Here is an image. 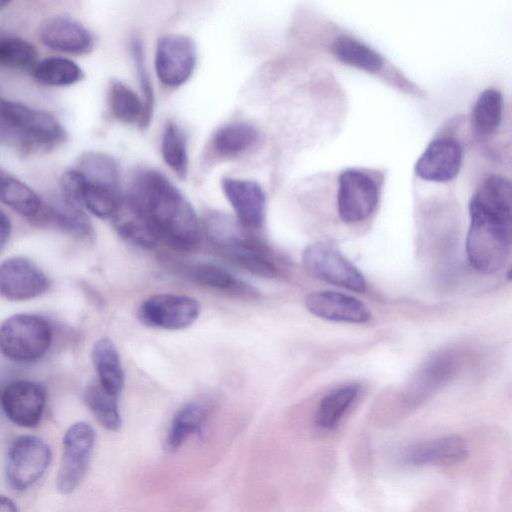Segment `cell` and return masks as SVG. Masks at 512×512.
I'll use <instances>...</instances> for the list:
<instances>
[{
  "mask_svg": "<svg viewBox=\"0 0 512 512\" xmlns=\"http://www.w3.org/2000/svg\"><path fill=\"white\" fill-rule=\"evenodd\" d=\"M84 399L98 422L108 430L116 431L121 426L117 396L106 391L100 384L87 387Z\"/></svg>",
  "mask_w": 512,
  "mask_h": 512,
  "instance_id": "obj_33",
  "label": "cell"
},
{
  "mask_svg": "<svg viewBox=\"0 0 512 512\" xmlns=\"http://www.w3.org/2000/svg\"><path fill=\"white\" fill-rule=\"evenodd\" d=\"M51 461V450L40 438L22 435L10 446L6 462V479L17 491L35 484L45 473Z\"/></svg>",
  "mask_w": 512,
  "mask_h": 512,
  "instance_id": "obj_5",
  "label": "cell"
},
{
  "mask_svg": "<svg viewBox=\"0 0 512 512\" xmlns=\"http://www.w3.org/2000/svg\"><path fill=\"white\" fill-rule=\"evenodd\" d=\"M95 443L94 429L85 422L71 425L63 437V453L56 486L63 494L74 491L83 480Z\"/></svg>",
  "mask_w": 512,
  "mask_h": 512,
  "instance_id": "obj_7",
  "label": "cell"
},
{
  "mask_svg": "<svg viewBox=\"0 0 512 512\" xmlns=\"http://www.w3.org/2000/svg\"><path fill=\"white\" fill-rule=\"evenodd\" d=\"M37 58V50L27 40L0 32V66L12 69H25L32 66Z\"/></svg>",
  "mask_w": 512,
  "mask_h": 512,
  "instance_id": "obj_35",
  "label": "cell"
},
{
  "mask_svg": "<svg viewBox=\"0 0 512 512\" xmlns=\"http://www.w3.org/2000/svg\"><path fill=\"white\" fill-rule=\"evenodd\" d=\"M194 42L181 34H166L156 45L155 70L161 83L169 87L184 84L196 65Z\"/></svg>",
  "mask_w": 512,
  "mask_h": 512,
  "instance_id": "obj_10",
  "label": "cell"
},
{
  "mask_svg": "<svg viewBox=\"0 0 512 512\" xmlns=\"http://www.w3.org/2000/svg\"><path fill=\"white\" fill-rule=\"evenodd\" d=\"M226 256L245 270L258 276L274 277L277 275L276 266L263 251L261 244L230 252Z\"/></svg>",
  "mask_w": 512,
  "mask_h": 512,
  "instance_id": "obj_37",
  "label": "cell"
},
{
  "mask_svg": "<svg viewBox=\"0 0 512 512\" xmlns=\"http://www.w3.org/2000/svg\"><path fill=\"white\" fill-rule=\"evenodd\" d=\"M92 360L99 384L109 393L118 396L124 387V371L115 344L109 338L99 339L93 346Z\"/></svg>",
  "mask_w": 512,
  "mask_h": 512,
  "instance_id": "obj_20",
  "label": "cell"
},
{
  "mask_svg": "<svg viewBox=\"0 0 512 512\" xmlns=\"http://www.w3.org/2000/svg\"><path fill=\"white\" fill-rule=\"evenodd\" d=\"M49 287V280L33 262L12 257L0 264V294L14 301L35 298Z\"/></svg>",
  "mask_w": 512,
  "mask_h": 512,
  "instance_id": "obj_12",
  "label": "cell"
},
{
  "mask_svg": "<svg viewBox=\"0 0 512 512\" xmlns=\"http://www.w3.org/2000/svg\"><path fill=\"white\" fill-rule=\"evenodd\" d=\"M258 137V130L252 124L243 121L231 122L215 132L212 144L219 155L233 157L248 151Z\"/></svg>",
  "mask_w": 512,
  "mask_h": 512,
  "instance_id": "obj_24",
  "label": "cell"
},
{
  "mask_svg": "<svg viewBox=\"0 0 512 512\" xmlns=\"http://www.w3.org/2000/svg\"><path fill=\"white\" fill-rule=\"evenodd\" d=\"M108 105L111 114L123 123L141 122L143 102L139 96L125 83L112 80L108 88Z\"/></svg>",
  "mask_w": 512,
  "mask_h": 512,
  "instance_id": "obj_30",
  "label": "cell"
},
{
  "mask_svg": "<svg viewBox=\"0 0 512 512\" xmlns=\"http://www.w3.org/2000/svg\"><path fill=\"white\" fill-rule=\"evenodd\" d=\"M46 403L44 387L34 381L18 380L5 387L1 394V406L5 415L21 427L39 424Z\"/></svg>",
  "mask_w": 512,
  "mask_h": 512,
  "instance_id": "obj_11",
  "label": "cell"
},
{
  "mask_svg": "<svg viewBox=\"0 0 512 512\" xmlns=\"http://www.w3.org/2000/svg\"><path fill=\"white\" fill-rule=\"evenodd\" d=\"M210 411V405L204 402H190L183 406L171 422L165 439L166 450L173 452L189 436L200 433Z\"/></svg>",
  "mask_w": 512,
  "mask_h": 512,
  "instance_id": "obj_21",
  "label": "cell"
},
{
  "mask_svg": "<svg viewBox=\"0 0 512 512\" xmlns=\"http://www.w3.org/2000/svg\"><path fill=\"white\" fill-rule=\"evenodd\" d=\"M357 384H346L326 394L315 412V424L323 430L334 429L352 406L359 394Z\"/></svg>",
  "mask_w": 512,
  "mask_h": 512,
  "instance_id": "obj_23",
  "label": "cell"
},
{
  "mask_svg": "<svg viewBox=\"0 0 512 512\" xmlns=\"http://www.w3.org/2000/svg\"><path fill=\"white\" fill-rule=\"evenodd\" d=\"M455 355L441 353L429 362L415 375L408 390V397L411 401L423 399L436 389L442 382L453 373L457 365Z\"/></svg>",
  "mask_w": 512,
  "mask_h": 512,
  "instance_id": "obj_22",
  "label": "cell"
},
{
  "mask_svg": "<svg viewBox=\"0 0 512 512\" xmlns=\"http://www.w3.org/2000/svg\"><path fill=\"white\" fill-rule=\"evenodd\" d=\"M0 512H18V509L10 498L0 495Z\"/></svg>",
  "mask_w": 512,
  "mask_h": 512,
  "instance_id": "obj_40",
  "label": "cell"
},
{
  "mask_svg": "<svg viewBox=\"0 0 512 512\" xmlns=\"http://www.w3.org/2000/svg\"><path fill=\"white\" fill-rule=\"evenodd\" d=\"M10 2L6 0H0V10L6 7Z\"/></svg>",
  "mask_w": 512,
  "mask_h": 512,
  "instance_id": "obj_42",
  "label": "cell"
},
{
  "mask_svg": "<svg viewBox=\"0 0 512 512\" xmlns=\"http://www.w3.org/2000/svg\"><path fill=\"white\" fill-rule=\"evenodd\" d=\"M0 128L28 148L49 149L65 138L63 126L52 114L2 98Z\"/></svg>",
  "mask_w": 512,
  "mask_h": 512,
  "instance_id": "obj_3",
  "label": "cell"
},
{
  "mask_svg": "<svg viewBox=\"0 0 512 512\" xmlns=\"http://www.w3.org/2000/svg\"><path fill=\"white\" fill-rule=\"evenodd\" d=\"M307 310L322 319L365 323L371 319L368 307L357 298L330 290L315 291L305 299Z\"/></svg>",
  "mask_w": 512,
  "mask_h": 512,
  "instance_id": "obj_15",
  "label": "cell"
},
{
  "mask_svg": "<svg viewBox=\"0 0 512 512\" xmlns=\"http://www.w3.org/2000/svg\"><path fill=\"white\" fill-rule=\"evenodd\" d=\"M303 263L312 274L333 285L355 292H363L366 288L360 271L329 244L308 246L303 252Z\"/></svg>",
  "mask_w": 512,
  "mask_h": 512,
  "instance_id": "obj_9",
  "label": "cell"
},
{
  "mask_svg": "<svg viewBox=\"0 0 512 512\" xmlns=\"http://www.w3.org/2000/svg\"><path fill=\"white\" fill-rule=\"evenodd\" d=\"M41 42L48 48L68 54L82 55L93 47L90 31L81 23L66 16H53L39 27Z\"/></svg>",
  "mask_w": 512,
  "mask_h": 512,
  "instance_id": "obj_14",
  "label": "cell"
},
{
  "mask_svg": "<svg viewBox=\"0 0 512 512\" xmlns=\"http://www.w3.org/2000/svg\"><path fill=\"white\" fill-rule=\"evenodd\" d=\"M121 196L120 191L91 184L84 178L81 205L99 218H111Z\"/></svg>",
  "mask_w": 512,
  "mask_h": 512,
  "instance_id": "obj_36",
  "label": "cell"
},
{
  "mask_svg": "<svg viewBox=\"0 0 512 512\" xmlns=\"http://www.w3.org/2000/svg\"><path fill=\"white\" fill-rule=\"evenodd\" d=\"M200 313L201 305L196 299L162 293L144 300L138 307L137 317L148 327L181 330L192 325Z\"/></svg>",
  "mask_w": 512,
  "mask_h": 512,
  "instance_id": "obj_6",
  "label": "cell"
},
{
  "mask_svg": "<svg viewBox=\"0 0 512 512\" xmlns=\"http://www.w3.org/2000/svg\"><path fill=\"white\" fill-rule=\"evenodd\" d=\"M161 153L165 163L181 178L188 169L186 137L182 129L174 122H168L161 141Z\"/></svg>",
  "mask_w": 512,
  "mask_h": 512,
  "instance_id": "obj_34",
  "label": "cell"
},
{
  "mask_svg": "<svg viewBox=\"0 0 512 512\" xmlns=\"http://www.w3.org/2000/svg\"><path fill=\"white\" fill-rule=\"evenodd\" d=\"M132 53L139 79V84L142 88V92L144 95V112L140 125L142 127H146L147 125H149V122L151 121L153 115L154 93L150 82L149 74L147 72L145 65L144 48L142 42L138 39H135L132 43Z\"/></svg>",
  "mask_w": 512,
  "mask_h": 512,
  "instance_id": "obj_38",
  "label": "cell"
},
{
  "mask_svg": "<svg viewBox=\"0 0 512 512\" xmlns=\"http://www.w3.org/2000/svg\"><path fill=\"white\" fill-rule=\"evenodd\" d=\"M7 173H5L2 169H0V186L2 184V182L4 181V179L7 177Z\"/></svg>",
  "mask_w": 512,
  "mask_h": 512,
  "instance_id": "obj_41",
  "label": "cell"
},
{
  "mask_svg": "<svg viewBox=\"0 0 512 512\" xmlns=\"http://www.w3.org/2000/svg\"><path fill=\"white\" fill-rule=\"evenodd\" d=\"M0 201L25 217H36L42 208L37 193L10 175H7L0 186Z\"/></svg>",
  "mask_w": 512,
  "mask_h": 512,
  "instance_id": "obj_31",
  "label": "cell"
},
{
  "mask_svg": "<svg viewBox=\"0 0 512 512\" xmlns=\"http://www.w3.org/2000/svg\"><path fill=\"white\" fill-rule=\"evenodd\" d=\"M44 219L55 223L59 228L75 237L89 238L93 234L91 222L82 207L63 199L45 211Z\"/></svg>",
  "mask_w": 512,
  "mask_h": 512,
  "instance_id": "obj_32",
  "label": "cell"
},
{
  "mask_svg": "<svg viewBox=\"0 0 512 512\" xmlns=\"http://www.w3.org/2000/svg\"><path fill=\"white\" fill-rule=\"evenodd\" d=\"M461 145L452 138H437L429 143L415 163V173L426 181L448 182L462 166Z\"/></svg>",
  "mask_w": 512,
  "mask_h": 512,
  "instance_id": "obj_13",
  "label": "cell"
},
{
  "mask_svg": "<svg viewBox=\"0 0 512 512\" xmlns=\"http://www.w3.org/2000/svg\"><path fill=\"white\" fill-rule=\"evenodd\" d=\"M332 52L343 63L367 72H377L383 66L380 54L363 42L349 36H340L335 39L332 44Z\"/></svg>",
  "mask_w": 512,
  "mask_h": 512,
  "instance_id": "obj_27",
  "label": "cell"
},
{
  "mask_svg": "<svg viewBox=\"0 0 512 512\" xmlns=\"http://www.w3.org/2000/svg\"><path fill=\"white\" fill-rule=\"evenodd\" d=\"M117 233L129 243L151 248L158 240L141 207L128 195H122L111 217Z\"/></svg>",
  "mask_w": 512,
  "mask_h": 512,
  "instance_id": "obj_18",
  "label": "cell"
},
{
  "mask_svg": "<svg viewBox=\"0 0 512 512\" xmlns=\"http://www.w3.org/2000/svg\"><path fill=\"white\" fill-rule=\"evenodd\" d=\"M466 254L479 272L494 274L510 256L512 238L511 184L500 175L488 176L469 203Z\"/></svg>",
  "mask_w": 512,
  "mask_h": 512,
  "instance_id": "obj_1",
  "label": "cell"
},
{
  "mask_svg": "<svg viewBox=\"0 0 512 512\" xmlns=\"http://www.w3.org/2000/svg\"><path fill=\"white\" fill-rule=\"evenodd\" d=\"M468 456V446L459 436L431 439L406 448L401 456L404 463L413 466L453 465Z\"/></svg>",
  "mask_w": 512,
  "mask_h": 512,
  "instance_id": "obj_17",
  "label": "cell"
},
{
  "mask_svg": "<svg viewBox=\"0 0 512 512\" xmlns=\"http://www.w3.org/2000/svg\"><path fill=\"white\" fill-rule=\"evenodd\" d=\"M204 231L210 243L225 255L259 245L238 219L223 212H210L204 221Z\"/></svg>",
  "mask_w": 512,
  "mask_h": 512,
  "instance_id": "obj_19",
  "label": "cell"
},
{
  "mask_svg": "<svg viewBox=\"0 0 512 512\" xmlns=\"http://www.w3.org/2000/svg\"><path fill=\"white\" fill-rule=\"evenodd\" d=\"M145 213L158 240L189 251L200 238V224L187 198L163 174L155 170L139 173L127 194Z\"/></svg>",
  "mask_w": 512,
  "mask_h": 512,
  "instance_id": "obj_2",
  "label": "cell"
},
{
  "mask_svg": "<svg viewBox=\"0 0 512 512\" xmlns=\"http://www.w3.org/2000/svg\"><path fill=\"white\" fill-rule=\"evenodd\" d=\"M189 274L196 283L237 296L253 298L257 293L247 283L234 277L227 270L213 264H196L190 268Z\"/></svg>",
  "mask_w": 512,
  "mask_h": 512,
  "instance_id": "obj_26",
  "label": "cell"
},
{
  "mask_svg": "<svg viewBox=\"0 0 512 512\" xmlns=\"http://www.w3.org/2000/svg\"><path fill=\"white\" fill-rule=\"evenodd\" d=\"M379 188L375 180L358 169H347L338 178L337 211L345 223L368 218L376 209Z\"/></svg>",
  "mask_w": 512,
  "mask_h": 512,
  "instance_id": "obj_8",
  "label": "cell"
},
{
  "mask_svg": "<svg viewBox=\"0 0 512 512\" xmlns=\"http://www.w3.org/2000/svg\"><path fill=\"white\" fill-rule=\"evenodd\" d=\"M224 194L246 228H259L265 218L266 196L262 187L251 180L225 178L222 181Z\"/></svg>",
  "mask_w": 512,
  "mask_h": 512,
  "instance_id": "obj_16",
  "label": "cell"
},
{
  "mask_svg": "<svg viewBox=\"0 0 512 512\" xmlns=\"http://www.w3.org/2000/svg\"><path fill=\"white\" fill-rule=\"evenodd\" d=\"M503 98L495 89L484 90L472 109V128L481 137L495 132L502 120Z\"/></svg>",
  "mask_w": 512,
  "mask_h": 512,
  "instance_id": "obj_28",
  "label": "cell"
},
{
  "mask_svg": "<svg viewBox=\"0 0 512 512\" xmlns=\"http://www.w3.org/2000/svg\"><path fill=\"white\" fill-rule=\"evenodd\" d=\"M52 331L48 322L37 315L16 314L0 327V351L8 358L30 362L49 349Z\"/></svg>",
  "mask_w": 512,
  "mask_h": 512,
  "instance_id": "obj_4",
  "label": "cell"
},
{
  "mask_svg": "<svg viewBox=\"0 0 512 512\" xmlns=\"http://www.w3.org/2000/svg\"><path fill=\"white\" fill-rule=\"evenodd\" d=\"M11 232V223L7 215L0 210V251L6 246Z\"/></svg>",
  "mask_w": 512,
  "mask_h": 512,
  "instance_id": "obj_39",
  "label": "cell"
},
{
  "mask_svg": "<svg viewBox=\"0 0 512 512\" xmlns=\"http://www.w3.org/2000/svg\"><path fill=\"white\" fill-rule=\"evenodd\" d=\"M34 79L45 86L62 87L77 83L82 78L81 68L72 60L49 57L34 65Z\"/></svg>",
  "mask_w": 512,
  "mask_h": 512,
  "instance_id": "obj_29",
  "label": "cell"
},
{
  "mask_svg": "<svg viewBox=\"0 0 512 512\" xmlns=\"http://www.w3.org/2000/svg\"><path fill=\"white\" fill-rule=\"evenodd\" d=\"M75 169L87 182L119 191L120 170L116 160L111 156L100 152L84 153Z\"/></svg>",
  "mask_w": 512,
  "mask_h": 512,
  "instance_id": "obj_25",
  "label": "cell"
}]
</instances>
